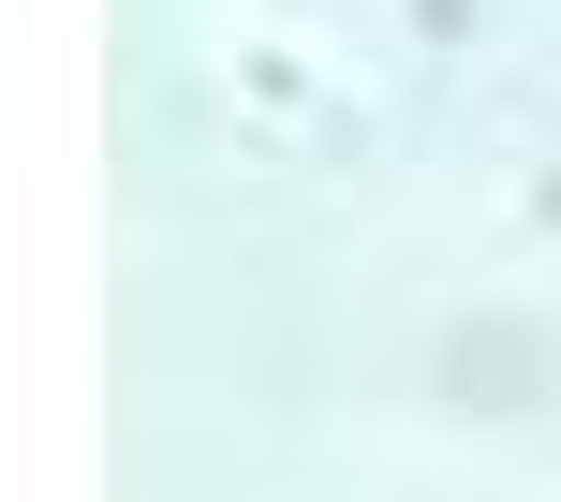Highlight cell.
Segmentation results:
<instances>
[{
    "label": "cell",
    "mask_w": 561,
    "mask_h": 502,
    "mask_svg": "<svg viewBox=\"0 0 561 502\" xmlns=\"http://www.w3.org/2000/svg\"><path fill=\"white\" fill-rule=\"evenodd\" d=\"M428 385H444V414H547L561 399V340L517 326V310H473V326H444Z\"/></svg>",
    "instance_id": "6da1fadb"
},
{
    "label": "cell",
    "mask_w": 561,
    "mask_h": 502,
    "mask_svg": "<svg viewBox=\"0 0 561 502\" xmlns=\"http://www.w3.org/2000/svg\"><path fill=\"white\" fill-rule=\"evenodd\" d=\"M533 207H547V223H561V163H547V193H533Z\"/></svg>",
    "instance_id": "7a4b0ae2"
}]
</instances>
